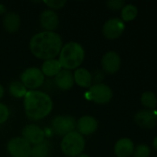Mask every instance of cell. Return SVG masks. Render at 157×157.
<instances>
[{
  "instance_id": "31",
  "label": "cell",
  "mask_w": 157,
  "mask_h": 157,
  "mask_svg": "<svg viewBox=\"0 0 157 157\" xmlns=\"http://www.w3.org/2000/svg\"><path fill=\"white\" fill-rule=\"evenodd\" d=\"M77 157H90V156H89L88 155H86V154H83V153H82L81 155H80L79 156H77Z\"/></svg>"
},
{
  "instance_id": "21",
  "label": "cell",
  "mask_w": 157,
  "mask_h": 157,
  "mask_svg": "<svg viewBox=\"0 0 157 157\" xmlns=\"http://www.w3.org/2000/svg\"><path fill=\"white\" fill-rule=\"evenodd\" d=\"M49 143L43 141L41 144L33 145L31 149V157H47L49 154Z\"/></svg>"
},
{
  "instance_id": "13",
  "label": "cell",
  "mask_w": 157,
  "mask_h": 157,
  "mask_svg": "<svg viewBox=\"0 0 157 157\" xmlns=\"http://www.w3.org/2000/svg\"><path fill=\"white\" fill-rule=\"evenodd\" d=\"M76 128L78 129V132L82 136L91 135L97 131L98 121L93 116H82L78 120Z\"/></svg>"
},
{
  "instance_id": "26",
  "label": "cell",
  "mask_w": 157,
  "mask_h": 157,
  "mask_svg": "<svg viewBox=\"0 0 157 157\" xmlns=\"http://www.w3.org/2000/svg\"><path fill=\"white\" fill-rule=\"evenodd\" d=\"M9 118V109L8 108L3 104L0 103V124L5 123Z\"/></svg>"
},
{
  "instance_id": "11",
  "label": "cell",
  "mask_w": 157,
  "mask_h": 157,
  "mask_svg": "<svg viewBox=\"0 0 157 157\" xmlns=\"http://www.w3.org/2000/svg\"><path fill=\"white\" fill-rule=\"evenodd\" d=\"M135 123L143 129H153L157 124V112L153 109L141 110L134 116Z\"/></svg>"
},
{
  "instance_id": "17",
  "label": "cell",
  "mask_w": 157,
  "mask_h": 157,
  "mask_svg": "<svg viewBox=\"0 0 157 157\" xmlns=\"http://www.w3.org/2000/svg\"><path fill=\"white\" fill-rule=\"evenodd\" d=\"M73 76H74V82L79 86L85 87V88H88V87L92 86L93 75L86 68L79 67L73 73Z\"/></svg>"
},
{
  "instance_id": "32",
  "label": "cell",
  "mask_w": 157,
  "mask_h": 157,
  "mask_svg": "<svg viewBox=\"0 0 157 157\" xmlns=\"http://www.w3.org/2000/svg\"><path fill=\"white\" fill-rule=\"evenodd\" d=\"M156 157H157V156H156Z\"/></svg>"
},
{
  "instance_id": "24",
  "label": "cell",
  "mask_w": 157,
  "mask_h": 157,
  "mask_svg": "<svg viewBox=\"0 0 157 157\" xmlns=\"http://www.w3.org/2000/svg\"><path fill=\"white\" fill-rule=\"evenodd\" d=\"M150 154H151V151H150V148L148 145L140 144L134 148L132 155L133 157H149Z\"/></svg>"
},
{
  "instance_id": "4",
  "label": "cell",
  "mask_w": 157,
  "mask_h": 157,
  "mask_svg": "<svg viewBox=\"0 0 157 157\" xmlns=\"http://www.w3.org/2000/svg\"><path fill=\"white\" fill-rule=\"evenodd\" d=\"M62 153L68 157H77L81 155L85 148L84 137L78 132L73 131L65 135L61 141Z\"/></svg>"
},
{
  "instance_id": "8",
  "label": "cell",
  "mask_w": 157,
  "mask_h": 157,
  "mask_svg": "<svg viewBox=\"0 0 157 157\" xmlns=\"http://www.w3.org/2000/svg\"><path fill=\"white\" fill-rule=\"evenodd\" d=\"M31 144L22 137H15L7 143V152L12 157H31Z\"/></svg>"
},
{
  "instance_id": "25",
  "label": "cell",
  "mask_w": 157,
  "mask_h": 157,
  "mask_svg": "<svg viewBox=\"0 0 157 157\" xmlns=\"http://www.w3.org/2000/svg\"><path fill=\"white\" fill-rule=\"evenodd\" d=\"M43 3L48 7H50L51 10H54V9L62 8L67 4V1H65V0H49V1H43Z\"/></svg>"
},
{
  "instance_id": "9",
  "label": "cell",
  "mask_w": 157,
  "mask_h": 157,
  "mask_svg": "<svg viewBox=\"0 0 157 157\" xmlns=\"http://www.w3.org/2000/svg\"><path fill=\"white\" fill-rule=\"evenodd\" d=\"M125 29V23L118 17L108 19L103 26V34L108 40L119 38Z\"/></svg>"
},
{
  "instance_id": "22",
  "label": "cell",
  "mask_w": 157,
  "mask_h": 157,
  "mask_svg": "<svg viewBox=\"0 0 157 157\" xmlns=\"http://www.w3.org/2000/svg\"><path fill=\"white\" fill-rule=\"evenodd\" d=\"M138 15V8L132 4H128L121 9V20L124 22L133 20Z\"/></svg>"
},
{
  "instance_id": "6",
  "label": "cell",
  "mask_w": 157,
  "mask_h": 157,
  "mask_svg": "<svg viewBox=\"0 0 157 157\" xmlns=\"http://www.w3.org/2000/svg\"><path fill=\"white\" fill-rule=\"evenodd\" d=\"M88 98L96 104H107L113 97L111 88L105 84H95L89 88L87 93Z\"/></svg>"
},
{
  "instance_id": "7",
  "label": "cell",
  "mask_w": 157,
  "mask_h": 157,
  "mask_svg": "<svg viewBox=\"0 0 157 157\" xmlns=\"http://www.w3.org/2000/svg\"><path fill=\"white\" fill-rule=\"evenodd\" d=\"M77 121L72 116L61 115L56 116L52 121V128L54 132L59 136H65L69 132L75 131Z\"/></svg>"
},
{
  "instance_id": "20",
  "label": "cell",
  "mask_w": 157,
  "mask_h": 157,
  "mask_svg": "<svg viewBox=\"0 0 157 157\" xmlns=\"http://www.w3.org/2000/svg\"><path fill=\"white\" fill-rule=\"evenodd\" d=\"M8 91L10 95L16 98H24L25 95L27 94L28 90L27 88L23 86V84L20 81H14L9 85Z\"/></svg>"
},
{
  "instance_id": "5",
  "label": "cell",
  "mask_w": 157,
  "mask_h": 157,
  "mask_svg": "<svg viewBox=\"0 0 157 157\" xmlns=\"http://www.w3.org/2000/svg\"><path fill=\"white\" fill-rule=\"evenodd\" d=\"M20 82L30 90H37L44 82V75L41 69L37 67H30L24 70L20 75Z\"/></svg>"
},
{
  "instance_id": "14",
  "label": "cell",
  "mask_w": 157,
  "mask_h": 157,
  "mask_svg": "<svg viewBox=\"0 0 157 157\" xmlns=\"http://www.w3.org/2000/svg\"><path fill=\"white\" fill-rule=\"evenodd\" d=\"M40 23L44 31H55L59 24V17L57 14L51 9L42 12L40 16Z\"/></svg>"
},
{
  "instance_id": "27",
  "label": "cell",
  "mask_w": 157,
  "mask_h": 157,
  "mask_svg": "<svg viewBox=\"0 0 157 157\" xmlns=\"http://www.w3.org/2000/svg\"><path fill=\"white\" fill-rule=\"evenodd\" d=\"M106 6L112 10H119L123 8L125 2L122 0H110L106 2Z\"/></svg>"
},
{
  "instance_id": "3",
  "label": "cell",
  "mask_w": 157,
  "mask_h": 157,
  "mask_svg": "<svg viewBox=\"0 0 157 157\" xmlns=\"http://www.w3.org/2000/svg\"><path fill=\"white\" fill-rule=\"evenodd\" d=\"M59 63L66 70L78 69L84 61L85 52L83 47L76 41H69L62 46L59 52Z\"/></svg>"
},
{
  "instance_id": "10",
  "label": "cell",
  "mask_w": 157,
  "mask_h": 157,
  "mask_svg": "<svg viewBox=\"0 0 157 157\" xmlns=\"http://www.w3.org/2000/svg\"><path fill=\"white\" fill-rule=\"evenodd\" d=\"M22 138L25 139L31 145H36L38 144H41L44 141V132L42 128H40L38 125L35 124H28L26 125L22 132Z\"/></svg>"
},
{
  "instance_id": "28",
  "label": "cell",
  "mask_w": 157,
  "mask_h": 157,
  "mask_svg": "<svg viewBox=\"0 0 157 157\" xmlns=\"http://www.w3.org/2000/svg\"><path fill=\"white\" fill-rule=\"evenodd\" d=\"M7 11H6V7L5 5L3 4H0V15H3V14H6Z\"/></svg>"
},
{
  "instance_id": "19",
  "label": "cell",
  "mask_w": 157,
  "mask_h": 157,
  "mask_svg": "<svg viewBox=\"0 0 157 157\" xmlns=\"http://www.w3.org/2000/svg\"><path fill=\"white\" fill-rule=\"evenodd\" d=\"M61 70L62 66L57 59H50L44 61L41 68V71L43 74V75L48 77L56 76Z\"/></svg>"
},
{
  "instance_id": "30",
  "label": "cell",
  "mask_w": 157,
  "mask_h": 157,
  "mask_svg": "<svg viewBox=\"0 0 157 157\" xmlns=\"http://www.w3.org/2000/svg\"><path fill=\"white\" fill-rule=\"evenodd\" d=\"M153 146H154V148L157 151V137L155 138V140H154V142H153Z\"/></svg>"
},
{
  "instance_id": "2",
  "label": "cell",
  "mask_w": 157,
  "mask_h": 157,
  "mask_svg": "<svg viewBox=\"0 0 157 157\" xmlns=\"http://www.w3.org/2000/svg\"><path fill=\"white\" fill-rule=\"evenodd\" d=\"M26 116L31 121H41L47 117L54 107L49 95L39 90H29L23 98Z\"/></svg>"
},
{
  "instance_id": "16",
  "label": "cell",
  "mask_w": 157,
  "mask_h": 157,
  "mask_svg": "<svg viewBox=\"0 0 157 157\" xmlns=\"http://www.w3.org/2000/svg\"><path fill=\"white\" fill-rule=\"evenodd\" d=\"M134 144L129 138L119 139L114 147V152L117 157H130L134 151Z\"/></svg>"
},
{
  "instance_id": "12",
  "label": "cell",
  "mask_w": 157,
  "mask_h": 157,
  "mask_svg": "<svg viewBox=\"0 0 157 157\" xmlns=\"http://www.w3.org/2000/svg\"><path fill=\"white\" fill-rule=\"evenodd\" d=\"M121 65V59L116 52H107L102 58V67L107 74H116Z\"/></svg>"
},
{
  "instance_id": "1",
  "label": "cell",
  "mask_w": 157,
  "mask_h": 157,
  "mask_svg": "<svg viewBox=\"0 0 157 157\" xmlns=\"http://www.w3.org/2000/svg\"><path fill=\"white\" fill-rule=\"evenodd\" d=\"M63 46L60 35L55 31H42L33 35L30 40L31 52L43 61L55 59Z\"/></svg>"
},
{
  "instance_id": "18",
  "label": "cell",
  "mask_w": 157,
  "mask_h": 157,
  "mask_svg": "<svg viewBox=\"0 0 157 157\" xmlns=\"http://www.w3.org/2000/svg\"><path fill=\"white\" fill-rule=\"evenodd\" d=\"M3 26L9 33L18 31L20 27V17L19 14L16 12H6L3 17Z\"/></svg>"
},
{
  "instance_id": "15",
  "label": "cell",
  "mask_w": 157,
  "mask_h": 157,
  "mask_svg": "<svg viewBox=\"0 0 157 157\" xmlns=\"http://www.w3.org/2000/svg\"><path fill=\"white\" fill-rule=\"evenodd\" d=\"M55 83L56 86L61 90L67 91V90L71 89L75 84L73 73L69 70L62 69L55 76Z\"/></svg>"
},
{
  "instance_id": "29",
  "label": "cell",
  "mask_w": 157,
  "mask_h": 157,
  "mask_svg": "<svg viewBox=\"0 0 157 157\" xmlns=\"http://www.w3.org/2000/svg\"><path fill=\"white\" fill-rule=\"evenodd\" d=\"M4 94H5V89H4V87H3V86L0 84V99L3 98V96H4Z\"/></svg>"
},
{
  "instance_id": "23",
  "label": "cell",
  "mask_w": 157,
  "mask_h": 157,
  "mask_svg": "<svg viewBox=\"0 0 157 157\" xmlns=\"http://www.w3.org/2000/svg\"><path fill=\"white\" fill-rule=\"evenodd\" d=\"M141 102L145 108L150 109H155L157 107L156 96L153 92H150V91L144 92L142 95Z\"/></svg>"
}]
</instances>
